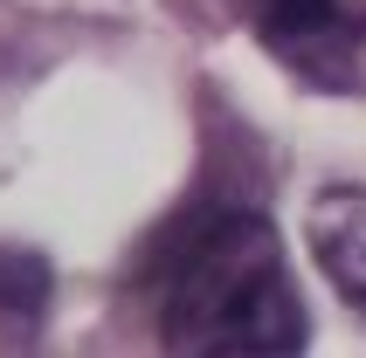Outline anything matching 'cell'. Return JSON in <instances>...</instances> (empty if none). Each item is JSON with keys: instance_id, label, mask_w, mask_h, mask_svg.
<instances>
[{"instance_id": "6da1fadb", "label": "cell", "mask_w": 366, "mask_h": 358, "mask_svg": "<svg viewBox=\"0 0 366 358\" xmlns=\"http://www.w3.org/2000/svg\"><path fill=\"white\" fill-rule=\"evenodd\" d=\"M139 297L166 358H297L311 344L284 241L249 200L180 207L145 241Z\"/></svg>"}, {"instance_id": "7a4b0ae2", "label": "cell", "mask_w": 366, "mask_h": 358, "mask_svg": "<svg viewBox=\"0 0 366 358\" xmlns=\"http://www.w3.org/2000/svg\"><path fill=\"white\" fill-rule=\"evenodd\" d=\"M269 56L318 90H366V7L352 0H235Z\"/></svg>"}, {"instance_id": "3957f363", "label": "cell", "mask_w": 366, "mask_h": 358, "mask_svg": "<svg viewBox=\"0 0 366 358\" xmlns=\"http://www.w3.org/2000/svg\"><path fill=\"white\" fill-rule=\"evenodd\" d=\"M311 255L325 282L366 317V186H325L311 200Z\"/></svg>"}, {"instance_id": "277c9868", "label": "cell", "mask_w": 366, "mask_h": 358, "mask_svg": "<svg viewBox=\"0 0 366 358\" xmlns=\"http://www.w3.org/2000/svg\"><path fill=\"white\" fill-rule=\"evenodd\" d=\"M41 290H49L41 255H0V310H7L14 324H28L41 310Z\"/></svg>"}]
</instances>
